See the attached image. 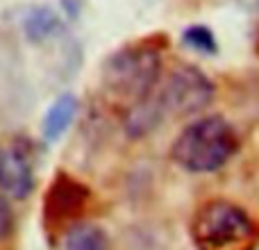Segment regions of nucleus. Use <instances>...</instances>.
I'll return each mask as SVG.
<instances>
[{"mask_svg":"<svg viewBox=\"0 0 259 250\" xmlns=\"http://www.w3.org/2000/svg\"><path fill=\"white\" fill-rule=\"evenodd\" d=\"M161 48L155 39H143L112 53L103 64L105 91L130 107L152 98L161 75Z\"/></svg>","mask_w":259,"mask_h":250,"instance_id":"nucleus-1","label":"nucleus"},{"mask_svg":"<svg viewBox=\"0 0 259 250\" xmlns=\"http://www.w3.org/2000/svg\"><path fill=\"white\" fill-rule=\"evenodd\" d=\"M239 150V134L225 118L207 116L178 134L170 146V159L189 173H214Z\"/></svg>","mask_w":259,"mask_h":250,"instance_id":"nucleus-2","label":"nucleus"},{"mask_svg":"<svg viewBox=\"0 0 259 250\" xmlns=\"http://www.w3.org/2000/svg\"><path fill=\"white\" fill-rule=\"evenodd\" d=\"M191 241L198 250H257L259 223L230 200H207L191 219Z\"/></svg>","mask_w":259,"mask_h":250,"instance_id":"nucleus-3","label":"nucleus"},{"mask_svg":"<svg viewBox=\"0 0 259 250\" xmlns=\"http://www.w3.org/2000/svg\"><path fill=\"white\" fill-rule=\"evenodd\" d=\"M91 189L66 171H57L44 196V228L48 234H64L80 223L89 210Z\"/></svg>","mask_w":259,"mask_h":250,"instance_id":"nucleus-4","label":"nucleus"},{"mask_svg":"<svg viewBox=\"0 0 259 250\" xmlns=\"http://www.w3.org/2000/svg\"><path fill=\"white\" fill-rule=\"evenodd\" d=\"M214 98V85L198 66L182 64L173 68L159 94L161 112L173 116H191L207 107Z\"/></svg>","mask_w":259,"mask_h":250,"instance_id":"nucleus-5","label":"nucleus"},{"mask_svg":"<svg viewBox=\"0 0 259 250\" xmlns=\"http://www.w3.org/2000/svg\"><path fill=\"white\" fill-rule=\"evenodd\" d=\"M0 191L16 200L34 191V155L25 139L0 143Z\"/></svg>","mask_w":259,"mask_h":250,"instance_id":"nucleus-6","label":"nucleus"},{"mask_svg":"<svg viewBox=\"0 0 259 250\" xmlns=\"http://www.w3.org/2000/svg\"><path fill=\"white\" fill-rule=\"evenodd\" d=\"M77 114V98L73 94H62L53 105L48 107L44 116V125H41V132H44L46 141H57L68 128H71L73 118Z\"/></svg>","mask_w":259,"mask_h":250,"instance_id":"nucleus-7","label":"nucleus"},{"mask_svg":"<svg viewBox=\"0 0 259 250\" xmlns=\"http://www.w3.org/2000/svg\"><path fill=\"white\" fill-rule=\"evenodd\" d=\"M62 250H109V237L96 223H75L62 234Z\"/></svg>","mask_w":259,"mask_h":250,"instance_id":"nucleus-8","label":"nucleus"},{"mask_svg":"<svg viewBox=\"0 0 259 250\" xmlns=\"http://www.w3.org/2000/svg\"><path fill=\"white\" fill-rule=\"evenodd\" d=\"M182 46L189 50H196L200 55H216L219 53V44H216L214 32L207 25H189L182 32Z\"/></svg>","mask_w":259,"mask_h":250,"instance_id":"nucleus-9","label":"nucleus"},{"mask_svg":"<svg viewBox=\"0 0 259 250\" xmlns=\"http://www.w3.org/2000/svg\"><path fill=\"white\" fill-rule=\"evenodd\" d=\"M59 25L57 16L46 7H39L25 18V32L32 41H44L46 36L55 34V27Z\"/></svg>","mask_w":259,"mask_h":250,"instance_id":"nucleus-10","label":"nucleus"},{"mask_svg":"<svg viewBox=\"0 0 259 250\" xmlns=\"http://www.w3.org/2000/svg\"><path fill=\"white\" fill-rule=\"evenodd\" d=\"M14 230V210L7 198L0 196V239H7Z\"/></svg>","mask_w":259,"mask_h":250,"instance_id":"nucleus-11","label":"nucleus"}]
</instances>
